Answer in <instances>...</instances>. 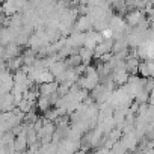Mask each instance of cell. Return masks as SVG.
Masks as SVG:
<instances>
[{
	"mask_svg": "<svg viewBox=\"0 0 154 154\" xmlns=\"http://www.w3.org/2000/svg\"><path fill=\"white\" fill-rule=\"evenodd\" d=\"M125 23H127V26L128 27H131V29H136L143 20H145V12L143 11H140V9H131V11H128L127 14H125Z\"/></svg>",
	"mask_w": 154,
	"mask_h": 154,
	"instance_id": "obj_1",
	"label": "cell"
},
{
	"mask_svg": "<svg viewBox=\"0 0 154 154\" xmlns=\"http://www.w3.org/2000/svg\"><path fill=\"white\" fill-rule=\"evenodd\" d=\"M128 79H130V74H128V72H127V69H125V62H124L121 66L115 68V69H113V72H112V80H113V83H115V85L124 86V85H127Z\"/></svg>",
	"mask_w": 154,
	"mask_h": 154,
	"instance_id": "obj_2",
	"label": "cell"
},
{
	"mask_svg": "<svg viewBox=\"0 0 154 154\" xmlns=\"http://www.w3.org/2000/svg\"><path fill=\"white\" fill-rule=\"evenodd\" d=\"M0 109H2V113L3 112H12L14 109H17L15 106V97L12 92L9 94H3L0 97Z\"/></svg>",
	"mask_w": 154,
	"mask_h": 154,
	"instance_id": "obj_3",
	"label": "cell"
},
{
	"mask_svg": "<svg viewBox=\"0 0 154 154\" xmlns=\"http://www.w3.org/2000/svg\"><path fill=\"white\" fill-rule=\"evenodd\" d=\"M57 91H59V83L57 82L39 85V95L41 97H50L53 94H57Z\"/></svg>",
	"mask_w": 154,
	"mask_h": 154,
	"instance_id": "obj_4",
	"label": "cell"
},
{
	"mask_svg": "<svg viewBox=\"0 0 154 154\" xmlns=\"http://www.w3.org/2000/svg\"><path fill=\"white\" fill-rule=\"evenodd\" d=\"M124 62H125V69H127V72H128L130 75H136V74L139 72L140 60H139L137 57H131V56H128Z\"/></svg>",
	"mask_w": 154,
	"mask_h": 154,
	"instance_id": "obj_5",
	"label": "cell"
},
{
	"mask_svg": "<svg viewBox=\"0 0 154 154\" xmlns=\"http://www.w3.org/2000/svg\"><path fill=\"white\" fill-rule=\"evenodd\" d=\"M79 56L82 57L83 65L88 66V65L91 63V60L95 59V50H91V48H88V47H82V48L79 50Z\"/></svg>",
	"mask_w": 154,
	"mask_h": 154,
	"instance_id": "obj_6",
	"label": "cell"
},
{
	"mask_svg": "<svg viewBox=\"0 0 154 154\" xmlns=\"http://www.w3.org/2000/svg\"><path fill=\"white\" fill-rule=\"evenodd\" d=\"M51 103H50V98L48 97H39L38 101H36V109H39L42 113H45L48 109H51Z\"/></svg>",
	"mask_w": 154,
	"mask_h": 154,
	"instance_id": "obj_7",
	"label": "cell"
},
{
	"mask_svg": "<svg viewBox=\"0 0 154 154\" xmlns=\"http://www.w3.org/2000/svg\"><path fill=\"white\" fill-rule=\"evenodd\" d=\"M65 63H66L68 68H77V66L83 65V60H82V57H80L79 54H72V56H69V57L65 60Z\"/></svg>",
	"mask_w": 154,
	"mask_h": 154,
	"instance_id": "obj_8",
	"label": "cell"
},
{
	"mask_svg": "<svg viewBox=\"0 0 154 154\" xmlns=\"http://www.w3.org/2000/svg\"><path fill=\"white\" fill-rule=\"evenodd\" d=\"M143 89H145L148 94H151V92L154 91V77H148V79H145V86H143Z\"/></svg>",
	"mask_w": 154,
	"mask_h": 154,
	"instance_id": "obj_9",
	"label": "cell"
},
{
	"mask_svg": "<svg viewBox=\"0 0 154 154\" xmlns=\"http://www.w3.org/2000/svg\"><path fill=\"white\" fill-rule=\"evenodd\" d=\"M74 154H86V152H85V151H82V149H79V151H75Z\"/></svg>",
	"mask_w": 154,
	"mask_h": 154,
	"instance_id": "obj_10",
	"label": "cell"
}]
</instances>
